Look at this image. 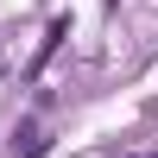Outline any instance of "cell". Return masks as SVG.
Wrapping results in <instances>:
<instances>
[]
</instances>
